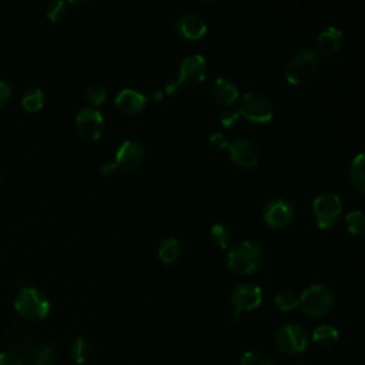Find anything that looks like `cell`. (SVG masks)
<instances>
[{
  "label": "cell",
  "mask_w": 365,
  "mask_h": 365,
  "mask_svg": "<svg viewBox=\"0 0 365 365\" xmlns=\"http://www.w3.org/2000/svg\"><path fill=\"white\" fill-rule=\"evenodd\" d=\"M240 365H274L268 355L261 351H247L241 359Z\"/></svg>",
  "instance_id": "484cf974"
},
{
  "label": "cell",
  "mask_w": 365,
  "mask_h": 365,
  "mask_svg": "<svg viewBox=\"0 0 365 365\" xmlns=\"http://www.w3.org/2000/svg\"><path fill=\"white\" fill-rule=\"evenodd\" d=\"M210 238L220 248H227L231 242V232L224 224H214L210 230Z\"/></svg>",
  "instance_id": "d4e9b609"
},
{
  "label": "cell",
  "mask_w": 365,
  "mask_h": 365,
  "mask_svg": "<svg viewBox=\"0 0 365 365\" xmlns=\"http://www.w3.org/2000/svg\"><path fill=\"white\" fill-rule=\"evenodd\" d=\"M335 297L329 287L315 284L299 294V307L304 314L312 318L325 317L334 308Z\"/></svg>",
  "instance_id": "7a4b0ae2"
},
{
  "label": "cell",
  "mask_w": 365,
  "mask_h": 365,
  "mask_svg": "<svg viewBox=\"0 0 365 365\" xmlns=\"http://www.w3.org/2000/svg\"><path fill=\"white\" fill-rule=\"evenodd\" d=\"M174 29L177 34L185 40H198L205 34L207 24L198 14L185 13L175 20Z\"/></svg>",
  "instance_id": "5bb4252c"
},
{
  "label": "cell",
  "mask_w": 365,
  "mask_h": 365,
  "mask_svg": "<svg viewBox=\"0 0 365 365\" xmlns=\"http://www.w3.org/2000/svg\"><path fill=\"white\" fill-rule=\"evenodd\" d=\"M144 160V148L135 140H125L120 144L115 153L117 168L123 171H133L141 165Z\"/></svg>",
  "instance_id": "4fadbf2b"
},
{
  "label": "cell",
  "mask_w": 365,
  "mask_h": 365,
  "mask_svg": "<svg viewBox=\"0 0 365 365\" xmlns=\"http://www.w3.org/2000/svg\"><path fill=\"white\" fill-rule=\"evenodd\" d=\"M10 94H11V87L9 81L0 78V107H3L7 103V100L10 98Z\"/></svg>",
  "instance_id": "d6a6232c"
},
{
  "label": "cell",
  "mask_w": 365,
  "mask_h": 365,
  "mask_svg": "<svg viewBox=\"0 0 365 365\" xmlns=\"http://www.w3.org/2000/svg\"><path fill=\"white\" fill-rule=\"evenodd\" d=\"M53 359H54V351L51 346L44 345L36 351V355H34L36 365H51Z\"/></svg>",
  "instance_id": "f1b7e54d"
},
{
  "label": "cell",
  "mask_w": 365,
  "mask_h": 365,
  "mask_svg": "<svg viewBox=\"0 0 365 365\" xmlns=\"http://www.w3.org/2000/svg\"><path fill=\"white\" fill-rule=\"evenodd\" d=\"M227 150L230 151L232 161L244 168L254 167L259 160V151L257 144L245 137H238L228 143Z\"/></svg>",
  "instance_id": "7c38bea8"
},
{
  "label": "cell",
  "mask_w": 365,
  "mask_h": 365,
  "mask_svg": "<svg viewBox=\"0 0 365 365\" xmlns=\"http://www.w3.org/2000/svg\"><path fill=\"white\" fill-rule=\"evenodd\" d=\"M338 336H339V334L335 327L324 324L314 329L311 339L318 346H331L338 341Z\"/></svg>",
  "instance_id": "d6986e66"
},
{
  "label": "cell",
  "mask_w": 365,
  "mask_h": 365,
  "mask_svg": "<svg viewBox=\"0 0 365 365\" xmlns=\"http://www.w3.org/2000/svg\"><path fill=\"white\" fill-rule=\"evenodd\" d=\"M0 365H23V359L16 352L4 351L0 352Z\"/></svg>",
  "instance_id": "4dcf8cb0"
},
{
  "label": "cell",
  "mask_w": 365,
  "mask_h": 365,
  "mask_svg": "<svg viewBox=\"0 0 365 365\" xmlns=\"http://www.w3.org/2000/svg\"><path fill=\"white\" fill-rule=\"evenodd\" d=\"M115 171H117V164H115L114 161H107V163H103V164L100 165V174H101V175L110 177V175H113Z\"/></svg>",
  "instance_id": "836d02e7"
},
{
  "label": "cell",
  "mask_w": 365,
  "mask_h": 365,
  "mask_svg": "<svg viewBox=\"0 0 365 365\" xmlns=\"http://www.w3.org/2000/svg\"><path fill=\"white\" fill-rule=\"evenodd\" d=\"M44 104V93L38 87H33L24 91L21 97V106L27 111H37Z\"/></svg>",
  "instance_id": "44dd1931"
},
{
  "label": "cell",
  "mask_w": 365,
  "mask_h": 365,
  "mask_svg": "<svg viewBox=\"0 0 365 365\" xmlns=\"http://www.w3.org/2000/svg\"><path fill=\"white\" fill-rule=\"evenodd\" d=\"M90 354H91V345L86 338L78 336L71 342L70 355L77 365H81L83 362H86V359L90 356Z\"/></svg>",
  "instance_id": "7402d4cb"
},
{
  "label": "cell",
  "mask_w": 365,
  "mask_h": 365,
  "mask_svg": "<svg viewBox=\"0 0 365 365\" xmlns=\"http://www.w3.org/2000/svg\"><path fill=\"white\" fill-rule=\"evenodd\" d=\"M14 308L23 318L40 321L47 317L50 311V301L40 289L23 287L16 295Z\"/></svg>",
  "instance_id": "3957f363"
},
{
  "label": "cell",
  "mask_w": 365,
  "mask_h": 365,
  "mask_svg": "<svg viewBox=\"0 0 365 365\" xmlns=\"http://www.w3.org/2000/svg\"><path fill=\"white\" fill-rule=\"evenodd\" d=\"M238 114L254 123H267L274 115V107L264 94L248 91L240 100Z\"/></svg>",
  "instance_id": "8992f818"
},
{
  "label": "cell",
  "mask_w": 365,
  "mask_h": 365,
  "mask_svg": "<svg viewBox=\"0 0 365 365\" xmlns=\"http://www.w3.org/2000/svg\"><path fill=\"white\" fill-rule=\"evenodd\" d=\"M210 144L217 150H227L228 141L225 140V135L221 131H215L210 135Z\"/></svg>",
  "instance_id": "1f68e13d"
},
{
  "label": "cell",
  "mask_w": 365,
  "mask_h": 365,
  "mask_svg": "<svg viewBox=\"0 0 365 365\" xmlns=\"http://www.w3.org/2000/svg\"><path fill=\"white\" fill-rule=\"evenodd\" d=\"M66 7H67V3L66 1H61V0H56V1H51L47 4V9H46V14L50 20H60L64 14H66Z\"/></svg>",
  "instance_id": "83f0119b"
},
{
  "label": "cell",
  "mask_w": 365,
  "mask_h": 365,
  "mask_svg": "<svg viewBox=\"0 0 365 365\" xmlns=\"http://www.w3.org/2000/svg\"><path fill=\"white\" fill-rule=\"evenodd\" d=\"M115 107L128 115H134L138 114L144 110L145 104H147V98L143 93H140L138 90L134 88H121L114 98Z\"/></svg>",
  "instance_id": "9a60e30c"
},
{
  "label": "cell",
  "mask_w": 365,
  "mask_h": 365,
  "mask_svg": "<svg viewBox=\"0 0 365 365\" xmlns=\"http://www.w3.org/2000/svg\"><path fill=\"white\" fill-rule=\"evenodd\" d=\"M275 342L278 349L285 355H299L308 345V332L298 324H285L278 329Z\"/></svg>",
  "instance_id": "52a82bcc"
},
{
  "label": "cell",
  "mask_w": 365,
  "mask_h": 365,
  "mask_svg": "<svg viewBox=\"0 0 365 365\" xmlns=\"http://www.w3.org/2000/svg\"><path fill=\"white\" fill-rule=\"evenodd\" d=\"M264 248L254 241H241L227 255V265L235 274H251L264 262Z\"/></svg>",
  "instance_id": "6da1fadb"
},
{
  "label": "cell",
  "mask_w": 365,
  "mask_h": 365,
  "mask_svg": "<svg viewBox=\"0 0 365 365\" xmlns=\"http://www.w3.org/2000/svg\"><path fill=\"white\" fill-rule=\"evenodd\" d=\"M76 128L87 140H98L104 130L103 114L94 107H83L76 114Z\"/></svg>",
  "instance_id": "9c48e42d"
},
{
  "label": "cell",
  "mask_w": 365,
  "mask_h": 365,
  "mask_svg": "<svg viewBox=\"0 0 365 365\" xmlns=\"http://www.w3.org/2000/svg\"><path fill=\"white\" fill-rule=\"evenodd\" d=\"M274 302L278 309L291 311V309L299 307V294H297L291 289H285V291H281L279 294H277Z\"/></svg>",
  "instance_id": "cb8c5ba5"
},
{
  "label": "cell",
  "mask_w": 365,
  "mask_h": 365,
  "mask_svg": "<svg viewBox=\"0 0 365 365\" xmlns=\"http://www.w3.org/2000/svg\"><path fill=\"white\" fill-rule=\"evenodd\" d=\"M341 212V198L334 192H321L312 201V218L322 230L334 227L339 220Z\"/></svg>",
  "instance_id": "5b68a950"
},
{
  "label": "cell",
  "mask_w": 365,
  "mask_h": 365,
  "mask_svg": "<svg viewBox=\"0 0 365 365\" xmlns=\"http://www.w3.org/2000/svg\"><path fill=\"white\" fill-rule=\"evenodd\" d=\"M262 301V289L252 282L237 285L231 292V304L238 314L255 309Z\"/></svg>",
  "instance_id": "8fae6325"
},
{
  "label": "cell",
  "mask_w": 365,
  "mask_h": 365,
  "mask_svg": "<svg viewBox=\"0 0 365 365\" xmlns=\"http://www.w3.org/2000/svg\"><path fill=\"white\" fill-rule=\"evenodd\" d=\"M180 83H178V80L177 78H168V80H165V83H164V91L167 93V94H175L178 90H180Z\"/></svg>",
  "instance_id": "e575fe53"
},
{
  "label": "cell",
  "mask_w": 365,
  "mask_h": 365,
  "mask_svg": "<svg viewBox=\"0 0 365 365\" xmlns=\"http://www.w3.org/2000/svg\"><path fill=\"white\" fill-rule=\"evenodd\" d=\"M238 117H240V114H238L237 110H234V108H225V110H222L221 114H220V121H221V124H222L224 127L230 128V127L238 120Z\"/></svg>",
  "instance_id": "f546056e"
},
{
  "label": "cell",
  "mask_w": 365,
  "mask_h": 365,
  "mask_svg": "<svg viewBox=\"0 0 365 365\" xmlns=\"http://www.w3.org/2000/svg\"><path fill=\"white\" fill-rule=\"evenodd\" d=\"M345 224L351 234H354L356 237L365 235V217L361 210H354V211L348 212L345 217Z\"/></svg>",
  "instance_id": "603a6c76"
},
{
  "label": "cell",
  "mask_w": 365,
  "mask_h": 365,
  "mask_svg": "<svg viewBox=\"0 0 365 365\" xmlns=\"http://www.w3.org/2000/svg\"><path fill=\"white\" fill-rule=\"evenodd\" d=\"M107 97V91L100 84H91L86 91V98L91 106H100L104 103Z\"/></svg>",
  "instance_id": "4316f807"
},
{
  "label": "cell",
  "mask_w": 365,
  "mask_h": 365,
  "mask_svg": "<svg viewBox=\"0 0 365 365\" xmlns=\"http://www.w3.org/2000/svg\"><path fill=\"white\" fill-rule=\"evenodd\" d=\"M178 254H180V242L177 238L167 237V238L161 240V242L158 245V258L164 264L174 262L177 259Z\"/></svg>",
  "instance_id": "ffe728a7"
},
{
  "label": "cell",
  "mask_w": 365,
  "mask_h": 365,
  "mask_svg": "<svg viewBox=\"0 0 365 365\" xmlns=\"http://www.w3.org/2000/svg\"><path fill=\"white\" fill-rule=\"evenodd\" d=\"M207 74V61L201 54H188L182 58L178 68V83L185 86L200 84Z\"/></svg>",
  "instance_id": "30bf717a"
},
{
  "label": "cell",
  "mask_w": 365,
  "mask_h": 365,
  "mask_svg": "<svg viewBox=\"0 0 365 365\" xmlns=\"http://www.w3.org/2000/svg\"><path fill=\"white\" fill-rule=\"evenodd\" d=\"M364 161H365V155L362 153H359L358 155H355L352 158L351 167H349V178L351 182L354 185V188L359 192L364 194L365 192V174H364Z\"/></svg>",
  "instance_id": "ac0fdd59"
},
{
  "label": "cell",
  "mask_w": 365,
  "mask_h": 365,
  "mask_svg": "<svg viewBox=\"0 0 365 365\" xmlns=\"http://www.w3.org/2000/svg\"><path fill=\"white\" fill-rule=\"evenodd\" d=\"M145 98L150 100V101H153V103H157V101H160V100L163 98V91L158 90V88H153V90L148 91V94L145 96Z\"/></svg>",
  "instance_id": "d590c367"
},
{
  "label": "cell",
  "mask_w": 365,
  "mask_h": 365,
  "mask_svg": "<svg viewBox=\"0 0 365 365\" xmlns=\"http://www.w3.org/2000/svg\"><path fill=\"white\" fill-rule=\"evenodd\" d=\"M211 93H212V97L224 106L232 104L238 97L237 86L224 77H218L214 80L211 86Z\"/></svg>",
  "instance_id": "e0dca14e"
},
{
  "label": "cell",
  "mask_w": 365,
  "mask_h": 365,
  "mask_svg": "<svg viewBox=\"0 0 365 365\" xmlns=\"http://www.w3.org/2000/svg\"><path fill=\"white\" fill-rule=\"evenodd\" d=\"M344 41V34L339 29L329 26L325 30H322L317 38L318 51L322 56H332L335 51L339 50Z\"/></svg>",
  "instance_id": "2e32d148"
},
{
  "label": "cell",
  "mask_w": 365,
  "mask_h": 365,
  "mask_svg": "<svg viewBox=\"0 0 365 365\" xmlns=\"http://www.w3.org/2000/svg\"><path fill=\"white\" fill-rule=\"evenodd\" d=\"M262 217L271 228H284L292 221L294 207L288 200L275 197L264 205Z\"/></svg>",
  "instance_id": "ba28073f"
},
{
  "label": "cell",
  "mask_w": 365,
  "mask_h": 365,
  "mask_svg": "<svg viewBox=\"0 0 365 365\" xmlns=\"http://www.w3.org/2000/svg\"><path fill=\"white\" fill-rule=\"evenodd\" d=\"M319 64V54L314 48H302L295 53L285 67V77L291 84H304L312 78Z\"/></svg>",
  "instance_id": "277c9868"
}]
</instances>
